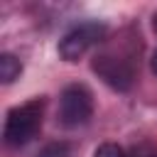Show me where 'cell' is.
Listing matches in <instances>:
<instances>
[{
    "instance_id": "cell-1",
    "label": "cell",
    "mask_w": 157,
    "mask_h": 157,
    "mask_svg": "<svg viewBox=\"0 0 157 157\" xmlns=\"http://www.w3.org/2000/svg\"><path fill=\"white\" fill-rule=\"evenodd\" d=\"M42 110H44V101L42 98H34V101H27L22 105L10 108L7 118H5V128H2L5 145L22 147L32 137H37V132L42 128Z\"/></svg>"
},
{
    "instance_id": "cell-2",
    "label": "cell",
    "mask_w": 157,
    "mask_h": 157,
    "mask_svg": "<svg viewBox=\"0 0 157 157\" xmlns=\"http://www.w3.org/2000/svg\"><path fill=\"white\" fill-rule=\"evenodd\" d=\"M93 115V96L83 83H71L59 96V123L64 128L86 125Z\"/></svg>"
},
{
    "instance_id": "cell-3",
    "label": "cell",
    "mask_w": 157,
    "mask_h": 157,
    "mask_svg": "<svg viewBox=\"0 0 157 157\" xmlns=\"http://www.w3.org/2000/svg\"><path fill=\"white\" fill-rule=\"evenodd\" d=\"M108 27L103 22H81L76 27H71L61 39H59V56L64 61H78L93 44L103 42Z\"/></svg>"
},
{
    "instance_id": "cell-4",
    "label": "cell",
    "mask_w": 157,
    "mask_h": 157,
    "mask_svg": "<svg viewBox=\"0 0 157 157\" xmlns=\"http://www.w3.org/2000/svg\"><path fill=\"white\" fill-rule=\"evenodd\" d=\"M93 71L115 91H128L135 81V61L123 54H110V52L96 54Z\"/></svg>"
},
{
    "instance_id": "cell-5",
    "label": "cell",
    "mask_w": 157,
    "mask_h": 157,
    "mask_svg": "<svg viewBox=\"0 0 157 157\" xmlns=\"http://www.w3.org/2000/svg\"><path fill=\"white\" fill-rule=\"evenodd\" d=\"M22 74V64L15 54H0V81L2 83H12L17 76Z\"/></svg>"
},
{
    "instance_id": "cell-6",
    "label": "cell",
    "mask_w": 157,
    "mask_h": 157,
    "mask_svg": "<svg viewBox=\"0 0 157 157\" xmlns=\"http://www.w3.org/2000/svg\"><path fill=\"white\" fill-rule=\"evenodd\" d=\"M128 157H157V145L152 140H142V142H135L128 152Z\"/></svg>"
},
{
    "instance_id": "cell-7",
    "label": "cell",
    "mask_w": 157,
    "mask_h": 157,
    "mask_svg": "<svg viewBox=\"0 0 157 157\" xmlns=\"http://www.w3.org/2000/svg\"><path fill=\"white\" fill-rule=\"evenodd\" d=\"M37 157H69V145L66 142H49L37 152Z\"/></svg>"
},
{
    "instance_id": "cell-8",
    "label": "cell",
    "mask_w": 157,
    "mask_h": 157,
    "mask_svg": "<svg viewBox=\"0 0 157 157\" xmlns=\"http://www.w3.org/2000/svg\"><path fill=\"white\" fill-rule=\"evenodd\" d=\"M93 157H128V152L115 142H103V145H98Z\"/></svg>"
},
{
    "instance_id": "cell-9",
    "label": "cell",
    "mask_w": 157,
    "mask_h": 157,
    "mask_svg": "<svg viewBox=\"0 0 157 157\" xmlns=\"http://www.w3.org/2000/svg\"><path fill=\"white\" fill-rule=\"evenodd\" d=\"M150 66H152V74L157 76V49H155V54H152V61H150Z\"/></svg>"
},
{
    "instance_id": "cell-10",
    "label": "cell",
    "mask_w": 157,
    "mask_h": 157,
    "mask_svg": "<svg viewBox=\"0 0 157 157\" xmlns=\"http://www.w3.org/2000/svg\"><path fill=\"white\" fill-rule=\"evenodd\" d=\"M152 27H155V32H157V12H155V20H152Z\"/></svg>"
}]
</instances>
